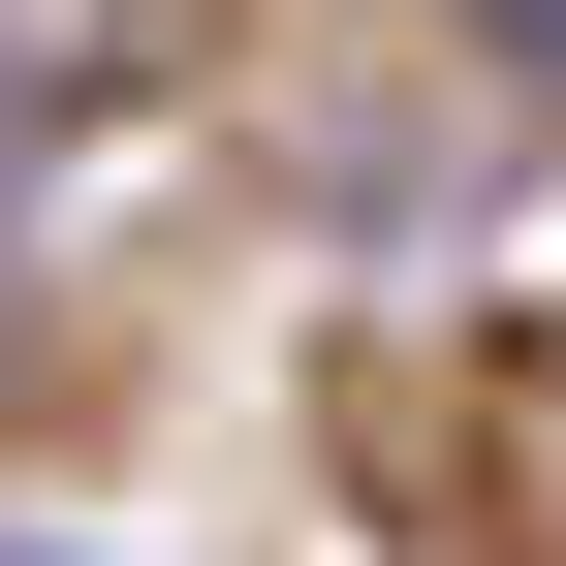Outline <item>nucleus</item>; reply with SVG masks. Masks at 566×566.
Returning <instances> with one entry per match:
<instances>
[{
    "label": "nucleus",
    "instance_id": "obj_1",
    "mask_svg": "<svg viewBox=\"0 0 566 566\" xmlns=\"http://www.w3.org/2000/svg\"><path fill=\"white\" fill-rule=\"evenodd\" d=\"M535 32H566V0H535Z\"/></svg>",
    "mask_w": 566,
    "mask_h": 566
}]
</instances>
